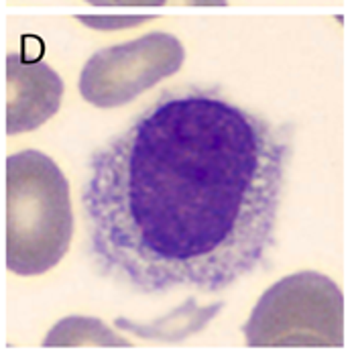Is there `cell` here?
<instances>
[{
    "label": "cell",
    "instance_id": "6da1fadb",
    "mask_svg": "<svg viewBox=\"0 0 352 352\" xmlns=\"http://www.w3.org/2000/svg\"><path fill=\"white\" fill-rule=\"evenodd\" d=\"M292 133L216 90L165 92L88 161L82 206L102 275L141 294H218L275 245Z\"/></svg>",
    "mask_w": 352,
    "mask_h": 352
},
{
    "label": "cell",
    "instance_id": "7a4b0ae2",
    "mask_svg": "<svg viewBox=\"0 0 352 352\" xmlns=\"http://www.w3.org/2000/svg\"><path fill=\"white\" fill-rule=\"evenodd\" d=\"M69 184L50 155L35 149L6 159V267L21 277L51 271L69 251Z\"/></svg>",
    "mask_w": 352,
    "mask_h": 352
},
{
    "label": "cell",
    "instance_id": "3957f363",
    "mask_svg": "<svg viewBox=\"0 0 352 352\" xmlns=\"http://www.w3.org/2000/svg\"><path fill=\"white\" fill-rule=\"evenodd\" d=\"M243 334L254 349H338L344 344L342 292L328 275L316 271L287 275L258 298Z\"/></svg>",
    "mask_w": 352,
    "mask_h": 352
},
{
    "label": "cell",
    "instance_id": "277c9868",
    "mask_svg": "<svg viewBox=\"0 0 352 352\" xmlns=\"http://www.w3.org/2000/svg\"><path fill=\"white\" fill-rule=\"evenodd\" d=\"M184 43L165 31L96 51L82 67L80 94L96 108L124 106L182 69Z\"/></svg>",
    "mask_w": 352,
    "mask_h": 352
},
{
    "label": "cell",
    "instance_id": "5b68a950",
    "mask_svg": "<svg viewBox=\"0 0 352 352\" xmlns=\"http://www.w3.org/2000/svg\"><path fill=\"white\" fill-rule=\"evenodd\" d=\"M6 133L10 137L33 133L51 120L63 98V80L43 59L23 53L6 57Z\"/></svg>",
    "mask_w": 352,
    "mask_h": 352
},
{
    "label": "cell",
    "instance_id": "8992f818",
    "mask_svg": "<svg viewBox=\"0 0 352 352\" xmlns=\"http://www.w3.org/2000/svg\"><path fill=\"white\" fill-rule=\"evenodd\" d=\"M224 307V302L200 305L196 298H188L182 305L171 309L169 314L151 320V322H135L126 318H118L114 324L120 330H126L145 340L161 342H179L201 332Z\"/></svg>",
    "mask_w": 352,
    "mask_h": 352
},
{
    "label": "cell",
    "instance_id": "52a82bcc",
    "mask_svg": "<svg viewBox=\"0 0 352 352\" xmlns=\"http://www.w3.org/2000/svg\"><path fill=\"white\" fill-rule=\"evenodd\" d=\"M133 342L118 336L100 318L67 316L59 320L43 338V346H131Z\"/></svg>",
    "mask_w": 352,
    "mask_h": 352
},
{
    "label": "cell",
    "instance_id": "ba28073f",
    "mask_svg": "<svg viewBox=\"0 0 352 352\" xmlns=\"http://www.w3.org/2000/svg\"><path fill=\"white\" fill-rule=\"evenodd\" d=\"M153 16H78L80 23L94 31H124L131 27H139Z\"/></svg>",
    "mask_w": 352,
    "mask_h": 352
},
{
    "label": "cell",
    "instance_id": "9c48e42d",
    "mask_svg": "<svg viewBox=\"0 0 352 352\" xmlns=\"http://www.w3.org/2000/svg\"><path fill=\"white\" fill-rule=\"evenodd\" d=\"M92 6H165L173 0H86ZM175 4H184V0H175Z\"/></svg>",
    "mask_w": 352,
    "mask_h": 352
}]
</instances>
